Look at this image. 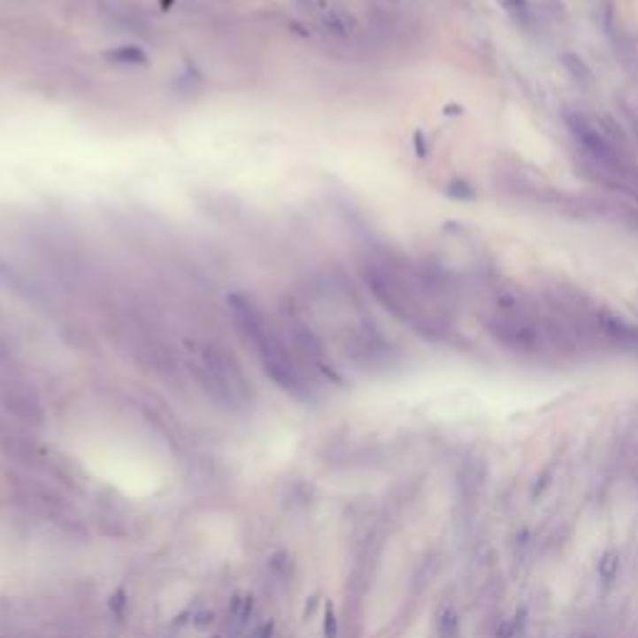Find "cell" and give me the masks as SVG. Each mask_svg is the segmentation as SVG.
Listing matches in <instances>:
<instances>
[{"label": "cell", "instance_id": "cell-8", "mask_svg": "<svg viewBox=\"0 0 638 638\" xmlns=\"http://www.w3.org/2000/svg\"><path fill=\"white\" fill-rule=\"evenodd\" d=\"M103 13L108 15L115 26L125 27L127 33L133 30L137 35H148L150 20L135 0H103Z\"/></svg>", "mask_w": 638, "mask_h": 638}, {"label": "cell", "instance_id": "cell-18", "mask_svg": "<svg viewBox=\"0 0 638 638\" xmlns=\"http://www.w3.org/2000/svg\"><path fill=\"white\" fill-rule=\"evenodd\" d=\"M212 619H215V613L212 611H204L197 616V628H204L207 624H212Z\"/></svg>", "mask_w": 638, "mask_h": 638}, {"label": "cell", "instance_id": "cell-17", "mask_svg": "<svg viewBox=\"0 0 638 638\" xmlns=\"http://www.w3.org/2000/svg\"><path fill=\"white\" fill-rule=\"evenodd\" d=\"M110 603H112V609H115V613H118V616H123V611H125V591H118V594L112 596V601H110Z\"/></svg>", "mask_w": 638, "mask_h": 638}, {"label": "cell", "instance_id": "cell-22", "mask_svg": "<svg viewBox=\"0 0 638 638\" xmlns=\"http://www.w3.org/2000/svg\"><path fill=\"white\" fill-rule=\"evenodd\" d=\"M215 638H219V636H215Z\"/></svg>", "mask_w": 638, "mask_h": 638}, {"label": "cell", "instance_id": "cell-3", "mask_svg": "<svg viewBox=\"0 0 638 638\" xmlns=\"http://www.w3.org/2000/svg\"><path fill=\"white\" fill-rule=\"evenodd\" d=\"M230 312L242 340L252 344V350L258 352L267 377L299 402L314 399L312 381L302 367L297 352L292 350V344L282 340V334L267 319V314L259 310L258 302L247 295H232Z\"/></svg>", "mask_w": 638, "mask_h": 638}, {"label": "cell", "instance_id": "cell-21", "mask_svg": "<svg viewBox=\"0 0 638 638\" xmlns=\"http://www.w3.org/2000/svg\"><path fill=\"white\" fill-rule=\"evenodd\" d=\"M636 135H638V120H636Z\"/></svg>", "mask_w": 638, "mask_h": 638}, {"label": "cell", "instance_id": "cell-19", "mask_svg": "<svg viewBox=\"0 0 638 638\" xmlns=\"http://www.w3.org/2000/svg\"><path fill=\"white\" fill-rule=\"evenodd\" d=\"M417 148H419V150H417L419 155H424V152H427V150H424V135H421V133H417Z\"/></svg>", "mask_w": 638, "mask_h": 638}, {"label": "cell", "instance_id": "cell-1", "mask_svg": "<svg viewBox=\"0 0 638 638\" xmlns=\"http://www.w3.org/2000/svg\"><path fill=\"white\" fill-rule=\"evenodd\" d=\"M365 282L394 319L424 340L447 342L451 337V322L444 307L449 289L439 277L396 259L374 258L365 262Z\"/></svg>", "mask_w": 638, "mask_h": 638}, {"label": "cell", "instance_id": "cell-6", "mask_svg": "<svg viewBox=\"0 0 638 638\" xmlns=\"http://www.w3.org/2000/svg\"><path fill=\"white\" fill-rule=\"evenodd\" d=\"M317 18L325 33L340 41H352L359 35V23L342 0H299Z\"/></svg>", "mask_w": 638, "mask_h": 638}, {"label": "cell", "instance_id": "cell-9", "mask_svg": "<svg viewBox=\"0 0 638 638\" xmlns=\"http://www.w3.org/2000/svg\"><path fill=\"white\" fill-rule=\"evenodd\" d=\"M499 3H502L506 15H509L524 33H536L539 15H536V11H534V5H531L529 0H499Z\"/></svg>", "mask_w": 638, "mask_h": 638}, {"label": "cell", "instance_id": "cell-16", "mask_svg": "<svg viewBox=\"0 0 638 638\" xmlns=\"http://www.w3.org/2000/svg\"><path fill=\"white\" fill-rule=\"evenodd\" d=\"M272 631H274V624H272V621H265V624L258 626V628L250 634V638H272Z\"/></svg>", "mask_w": 638, "mask_h": 638}, {"label": "cell", "instance_id": "cell-5", "mask_svg": "<svg viewBox=\"0 0 638 638\" xmlns=\"http://www.w3.org/2000/svg\"><path fill=\"white\" fill-rule=\"evenodd\" d=\"M0 404L15 421H23L30 427H42V421H45L41 399L26 381L11 380V377L0 380Z\"/></svg>", "mask_w": 638, "mask_h": 638}, {"label": "cell", "instance_id": "cell-7", "mask_svg": "<svg viewBox=\"0 0 638 638\" xmlns=\"http://www.w3.org/2000/svg\"><path fill=\"white\" fill-rule=\"evenodd\" d=\"M0 449H3L8 457H13V459L23 464H41L42 459L35 439L27 436L15 421L5 419L3 414H0Z\"/></svg>", "mask_w": 638, "mask_h": 638}, {"label": "cell", "instance_id": "cell-11", "mask_svg": "<svg viewBox=\"0 0 638 638\" xmlns=\"http://www.w3.org/2000/svg\"><path fill=\"white\" fill-rule=\"evenodd\" d=\"M108 58L112 63H118V65H148L150 58L145 55L142 48H137V45H123V48H115L112 53H108Z\"/></svg>", "mask_w": 638, "mask_h": 638}, {"label": "cell", "instance_id": "cell-12", "mask_svg": "<svg viewBox=\"0 0 638 638\" xmlns=\"http://www.w3.org/2000/svg\"><path fill=\"white\" fill-rule=\"evenodd\" d=\"M270 566L280 579H289V573H292V557L285 554V551H280V554H274V557L270 558Z\"/></svg>", "mask_w": 638, "mask_h": 638}, {"label": "cell", "instance_id": "cell-13", "mask_svg": "<svg viewBox=\"0 0 638 638\" xmlns=\"http://www.w3.org/2000/svg\"><path fill=\"white\" fill-rule=\"evenodd\" d=\"M447 195L449 197H457V200H474L476 192L472 185H466L462 180H457V182H451L447 188Z\"/></svg>", "mask_w": 638, "mask_h": 638}, {"label": "cell", "instance_id": "cell-14", "mask_svg": "<svg viewBox=\"0 0 638 638\" xmlns=\"http://www.w3.org/2000/svg\"><path fill=\"white\" fill-rule=\"evenodd\" d=\"M325 638H337V616L332 606H327L325 611Z\"/></svg>", "mask_w": 638, "mask_h": 638}, {"label": "cell", "instance_id": "cell-15", "mask_svg": "<svg viewBox=\"0 0 638 638\" xmlns=\"http://www.w3.org/2000/svg\"><path fill=\"white\" fill-rule=\"evenodd\" d=\"M601 569H603V576H606V579H611L613 573H616V569H619V561H616V557H613V554H609V557L603 558Z\"/></svg>", "mask_w": 638, "mask_h": 638}, {"label": "cell", "instance_id": "cell-10", "mask_svg": "<svg viewBox=\"0 0 638 638\" xmlns=\"http://www.w3.org/2000/svg\"><path fill=\"white\" fill-rule=\"evenodd\" d=\"M561 63H564V68L569 70V75L573 78V81L579 82V85H584V88H588V85H594V73H591V68L586 65L584 60L579 58L576 53H564L561 55Z\"/></svg>", "mask_w": 638, "mask_h": 638}, {"label": "cell", "instance_id": "cell-2", "mask_svg": "<svg viewBox=\"0 0 638 638\" xmlns=\"http://www.w3.org/2000/svg\"><path fill=\"white\" fill-rule=\"evenodd\" d=\"M481 325L491 340L516 357L539 359L546 354L576 352V344L558 314L554 310L549 314L539 312V307L516 287L491 289L481 312Z\"/></svg>", "mask_w": 638, "mask_h": 638}, {"label": "cell", "instance_id": "cell-4", "mask_svg": "<svg viewBox=\"0 0 638 638\" xmlns=\"http://www.w3.org/2000/svg\"><path fill=\"white\" fill-rule=\"evenodd\" d=\"M195 377L219 407L242 409L252 396V387L242 367L234 362L230 352H225L218 344H204L200 350L195 362Z\"/></svg>", "mask_w": 638, "mask_h": 638}, {"label": "cell", "instance_id": "cell-20", "mask_svg": "<svg viewBox=\"0 0 638 638\" xmlns=\"http://www.w3.org/2000/svg\"><path fill=\"white\" fill-rule=\"evenodd\" d=\"M5 332H3V325H0V354H5Z\"/></svg>", "mask_w": 638, "mask_h": 638}]
</instances>
